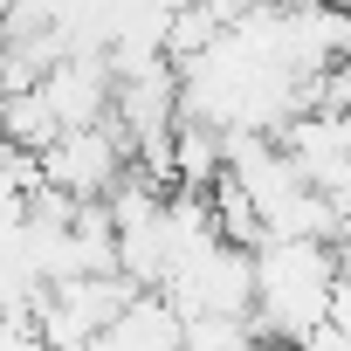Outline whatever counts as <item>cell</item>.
Wrapping results in <instances>:
<instances>
[{
  "label": "cell",
  "mask_w": 351,
  "mask_h": 351,
  "mask_svg": "<svg viewBox=\"0 0 351 351\" xmlns=\"http://www.w3.org/2000/svg\"><path fill=\"white\" fill-rule=\"evenodd\" d=\"M337 248L330 241H303V234H269L255 248V330L289 344L330 317V296H337Z\"/></svg>",
  "instance_id": "6da1fadb"
},
{
  "label": "cell",
  "mask_w": 351,
  "mask_h": 351,
  "mask_svg": "<svg viewBox=\"0 0 351 351\" xmlns=\"http://www.w3.org/2000/svg\"><path fill=\"white\" fill-rule=\"evenodd\" d=\"M124 172H131V138H124L117 117L76 124V131H62V138L42 152V180L62 186L69 200H110Z\"/></svg>",
  "instance_id": "7a4b0ae2"
},
{
  "label": "cell",
  "mask_w": 351,
  "mask_h": 351,
  "mask_svg": "<svg viewBox=\"0 0 351 351\" xmlns=\"http://www.w3.org/2000/svg\"><path fill=\"white\" fill-rule=\"evenodd\" d=\"M0 138L42 158V152L62 138V110H56V97H49L42 83H28V90H0Z\"/></svg>",
  "instance_id": "3957f363"
},
{
  "label": "cell",
  "mask_w": 351,
  "mask_h": 351,
  "mask_svg": "<svg viewBox=\"0 0 351 351\" xmlns=\"http://www.w3.org/2000/svg\"><path fill=\"white\" fill-rule=\"evenodd\" d=\"M200 8L221 21V28H234V21H248V14H262V8H276V0H200Z\"/></svg>",
  "instance_id": "277c9868"
}]
</instances>
